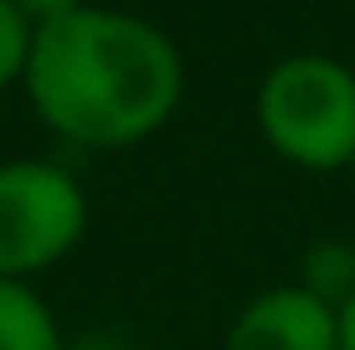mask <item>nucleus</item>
I'll list each match as a JSON object with an SVG mask.
<instances>
[{
    "mask_svg": "<svg viewBox=\"0 0 355 350\" xmlns=\"http://www.w3.org/2000/svg\"><path fill=\"white\" fill-rule=\"evenodd\" d=\"M31 108L83 150H129L165 129L186 72L175 42L124 10L83 6L36 31L26 62Z\"/></svg>",
    "mask_w": 355,
    "mask_h": 350,
    "instance_id": "1",
    "label": "nucleus"
},
{
    "mask_svg": "<svg viewBox=\"0 0 355 350\" xmlns=\"http://www.w3.org/2000/svg\"><path fill=\"white\" fill-rule=\"evenodd\" d=\"M258 129L299 170H355V72L335 57H284L258 88Z\"/></svg>",
    "mask_w": 355,
    "mask_h": 350,
    "instance_id": "2",
    "label": "nucleus"
},
{
    "mask_svg": "<svg viewBox=\"0 0 355 350\" xmlns=\"http://www.w3.org/2000/svg\"><path fill=\"white\" fill-rule=\"evenodd\" d=\"M88 232V196L78 175L52 160L0 165V279L31 283L57 268Z\"/></svg>",
    "mask_w": 355,
    "mask_h": 350,
    "instance_id": "3",
    "label": "nucleus"
},
{
    "mask_svg": "<svg viewBox=\"0 0 355 350\" xmlns=\"http://www.w3.org/2000/svg\"><path fill=\"white\" fill-rule=\"evenodd\" d=\"M222 350H340V315L304 283H278L237 309Z\"/></svg>",
    "mask_w": 355,
    "mask_h": 350,
    "instance_id": "4",
    "label": "nucleus"
},
{
    "mask_svg": "<svg viewBox=\"0 0 355 350\" xmlns=\"http://www.w3.org/2000/svg\"><path fill=\"white\" fill-rule=\"evenodd\" d=\"M0 350H67L52 304L21 279H0Z\"/></svg>",
    "mask_w": 355,
    "mask_h": 350,
    "instance_id": "5",
    "label": "nucleus"
},
{
    "mask_svg": "<svg viewBox=\"0 0 355 350\" xmlns=\"http://www.w3.org/2000/svg\"><path fill=\"white\" fill-rule=\"evenodd\" d=\"M299 283L309 288V294H320L324 304H345L355 294V247L350 243H314L304 252V273Z\"/></svg>",
    "mask_w": 355,
    "mask_h": 350,
    "instance_id": "6",
    "label": "nucleus"
},
{
    "mask_svg": "<svg viewBox=\"0 0 355 350\" xmlns=\"http://www.w3.org/2000/svg\"><path fill=\"white\" fill-rule=\"evenodd\" d=\"M31 21L21 16L10 0H0V93L10 88L16 78H26V62H31Z\"/></svg>",
    "mask_w": 355,
    "mask_h": 350,
    "instance_id": "7",
    "label": "nucleus"
},
{
    "mask_svg": "<svg viewBox=\"0 0 355 350\" xmlns=\"http://www.w3.org/2000/svg\"><path fill=\"white\" fill-rule=\"evenodd\" d=\"M10 6L31 21V31H42V26H52V21L72 16V10H83V0H10Z\"/></svg>",
    "mask_w": 355,
    "mask_h": 350,
    "instance_id": "8",
    "label": "nucleus"
},
{
    "mask_svg": "<svg viewBox=\"0 0 355 350\" xmlns=\"http://www.w3.org/2000/svg\"><path fill=\"white\" fill-rule=\"evenodd\" d=\"M335 315H340V350H355V294L335 309Z\"/></svg>",
    "mask_w": 355,
    "mask_h": 350,
    "instance_id": "9",
    "label": "nucleus"
}]
</instances>
